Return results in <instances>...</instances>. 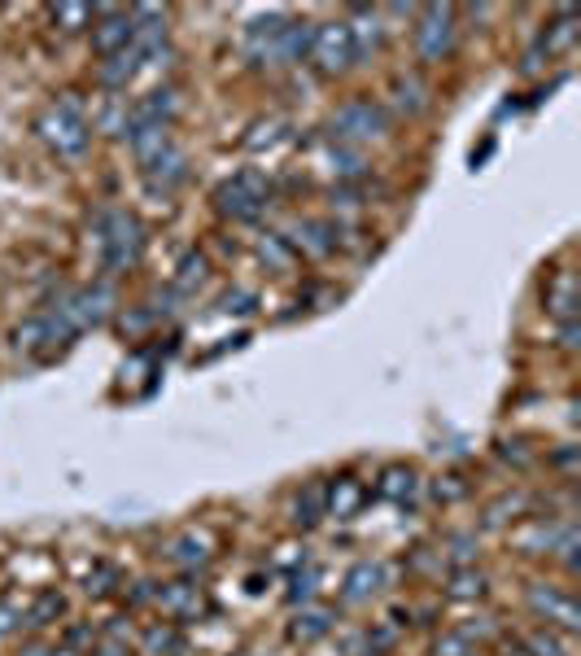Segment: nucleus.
<instances>
[{
    "instance_id": "f257e3e1",
    "label": "nucleus",
    "mask_w": 581,
    "mask_h": 656,
    "mask_svg": "<svg viewBox=\"0 0 581 656\" xmlns=\"http://www.w3.org/2000/svg\"><path fill=\"white\" fill-rule=\"evenodd\" d=\"M35 131H39V140H44V144H48L57 157H79V153L87 149V140H92V127H87L83 101H79L74 92L57 96V101H52V105L39 114Z\"/></svg>"
},
{
    "instance_id": "f03ea898",
    "label": "nucleus",
    "mask_w": 581,
    "mask_h": 656,
    "mask_svg": "<svg viewBox=\"0 0 581 656\" xmlns=\"http://www.w3.org/2000/svg\"><path fill=\"white\" fill-rule=\"evenodd\" d=\"M96 241H100V267L109 276L135 267L144 254V227L131 210H100L96 214Z\"/></svg>"
},
{
    "instance_id": "7ed1b4c3",
    "label": "nucleus",
    "mask_w": 581,
    "mask_h": 656,
    "mask_svg": "<svg viewBox=\"0 0 581 656\" xmlns=\"http://www.w3.org/2000/svg\"><path fill=\"white\" fill-rule=\"evenodd\" d=\"M266 201H271V184H266V175H258V171H236L232 179H223V184L214 188L218 214H227V219H236V223H258V219L266 214Z\"/></svg>"
},
{
    "instance_id": "20e7f679",
    "label": "nucleus",
    "mask_w": 581,
    "mask_h": 656,
    "mask_svg": "<svg viewBox=\"0 0 581 656\" xmlns=\"http://www.w3.org/2000/svg\"><path fill=\"white\" fill-rule=\"evenodd\" d=\"M389 109L371 96H354L332 114V140L336 144H363V140H380L389 131Z\"/></svg>"
},
{
    "instance_id": "39448f33",
    "label": "nucleus",
    "mask_w": 581,
    "mask_h": 656,
    "mask_svg": "<svg viewBox=\"0 0 581 656\" xmlns=\"http://www.w3.org/2000/svg\"><path fill=\"white\" fill-rule=\"evenodd\" d=\"M454 35H459V22H454V9L450 4H428L419 9L415 17V52L424 66H437L454 52Z\"/></svg>"
},
{
    "instance_id": "423d86ee",
    "label": "nucleus",
    "mask_w": 581,
    "mask_h": 656,
    "mask_svg": "<svg viewBox=\"0 0 581 656\" xmlns=\"http://www.w3.org/2000/svg\"><path fill=\"white\" fill-rule=\"evenodd\" d=\"M310 61L319 66V74H345L358 52H354V35H349V22H319L310 31Z\"/></svg>"
},
{
    "instance_id": "0eeeda50",
    "label": "nucleus",
    "mask_w": 581,
    "mask_h": 656,
    "mask_svg": "<svg viewBox=\"0 0 581 656\" xmlns=\"http://www.w3.org/2000/svg\"><path fill=\"white\" fill-rule=\"evenodd\" d=\"M135 35V22H131V9H109V4H96V17H92V48L100 57H114L131 44Z\"/></svg>"
},
{
    "instance_id": "6e6552de",
    "label": "nucleus",
    "mask_w": 581,
    "mask_h": 656,
    "mask_svg": "<svg viewBox=\"0 0 581 656\" xmlns=\"http://www.w3.org/2000/svg\"><path fill=\"white\" fill-rule=\"evenodd\" d=\"M529 604H533L537 617H546L550 630H581V612H577L568 590H559V586H529Z\"/></svg>"
},
{
    "instance_id": "1a4fd4ad",
    "label": "nucleus",
    "mask_w": 581,
    "mask_h": 656,
    "mask_svg": "<svg viewBox=\"0 0 581 656\" xmlns=\"http://www.w3.org/2000/svg\"><path fill=\"white\" fill-rule=\"evenodd\" d=\"M284 26H288L284 13H266V17H253V22L245 26V57H249V66H271Z\"/></svg>"
},
{
    "instance_id": "9d476101",
    "label": "nucleus",
    "mask_w": 581,
    "mask_h": 656,
    "mask_svg": "<svg viewBox=\"0 0 581 656\" xmlns=\"http://www.w3.org/2000/svg\"><path fill=\"white\" fill-rule=\"evenodd\" d=\"M153 599L162 604V612L170 617V621H192V617H201L205 612V590L197 586V582H166V586H157L153 590Z\"/></svg>"
},
{
    "instance_id": "9b49d317",
    "label": "nucleus",
    "mask_w": 581,
    "mask_h": 656,
    "mask_svg": "<svg viewBox=\"0 0 581 656\" xmlns=\"http://www.w3.org/2000/svg\"><path fill=\"white\" fill-rule=\"evenodd\" d=\"M144 179H149V188L153 192H162V197H170L183 179H188V157H183V149L179 144H166L149 166H144Z\"/></svg>"
},
{
    "instance_id": "f8f14e48",
    "label": "nucleus",
    "mask_w": 581,
    "mask_h": 656,
    "mask_svg": "<svg viewBox=\"0 0 581 656\" xmlns=\"http://www.w3.org/2000/svg\"><path fill=\"white\" fill-rule=\"evenodd\" d=\"M288 245H293V249H306L310 258H328V254L341 245V227L328 223V219H301L297 232L288 236Z\"/></svg>"
},
{
    "instance_id": "ddd939ff",
    "label": "nucleus",
    "mask_w": 581,
    "mask_h": 656,
    "mask_svg": "<svg viewBox=\"0 0 581 656\" xmlns=\"http://www.w3.org/2000/svg\"><path fill=\"white\" fill-rule=\"evenodd\" d=\"M149 57L135 48V44H127L122 52H114V57H105L100 66H96V79H100V87H109V92H122L131 79H135V70L144 66Z\"/></svg>"
},
{
    "instance_id": "4468645a",
    "label": "nucleus",
    "mask_w": 581,
    "mask_h": 656,
    "mask_svg": "<svg viewBox=\"0 0 581 656\" xmlns=\"http://www.w3.org/2000/svg\"><path fill=\"white\" fill-rule=\"evenodd\" d=\"M310 31H315V22L288 17V26H284V35H280V44H275L271 66H301V57H310Z\"/></svg>"
},
{
    "instance_id": "2eb2a0df",
    "label": "nucleus",
    "mask_w": 581,
    "mask_h": 656,
    "mask_svg": "<svg viewBox=\"0 0 581 656\" xmlns=\"http://www.w3.org/2000/svg\"><path fill=\"white\" fill-rule=\"evenodd\" d=\"M363 499H367V485L358 481V477H336L332 485H323V507H328V516H354L358 507H363Z\"/></svg>"
},
{
    "instance_id": "dca6fc26",
    "label": "nucleus",
    "mask_w": 581,
    "mask_h": 656,
    "mask_svg": "<svg viewBox=\"0 0 581 656\" xmlns=\"http://www.w3.org/2000/svg\"><path fill=\"white\" fill-rule=\"evenodd\" d=\"M166 555H170L179 569H205V564L214 560V542H210L205 534L188 529V534H179V538L166 547Z\"/></svg>"
},
{
    "instance_id": "f3484780",
    "label": "nucleus",
    "mask_w": 581,
    "mask_h": 656,
    "mask_svg": "<svg viewBox=\"0 0 581 656\" xmlns=\"http://www.w3.org/2000/svg\"><path fill=\"white\" fill-rule=\"evenodd\" d=\"M384 586V564H376V560H358L349 573H345V599L349 604H363V599H371L376 590Z\"/></svg>"
},
{
    "instance_id": "a211bd4d",
    "label": "nucleus",
    "mask_w": 581,
    "mask_h": 656,
    "mask_svg": "<svg viewBox=\"0 0 581 656\" xmlns=\"http://www.w3.org/2000/svg\"><path fill=\"white\" fill-rule=\"evenodd\" d=\"M428 96H432V92H428V83H424L415 70L393 79V105H398L402 114H419V109H428Z\"/></svg>"
},
{
    "instance_id": "6ab92c4d",
    "label": "nucleus",
    "mask_w": 581,
    "mask_h": 656,
    "mask_svg": "<svg viewBox=\"0 0 581 656\" xmlns=\"http://www.w3.org/2000/svg\"><path fill=\"white\" fill-rule=\"evenodd\" d=\"M354 13H358V22H349L354 52H358V57H367V52H376V48H380L384 26H380V13H376V9H354Z\"/></svg>"
},
{
    "instance_id": "aec40b11",
    "label": "nucleus",
    "mask_w": 581,
    "mask_h": 656,
    "mask_svg": "<svg viewBox=\"0 0 581 656\" xmlns=\"http://www.w3.org/2000/svg\"><path fill=\"white\" fill-rule=\"evenodd\" d=\"M380 499H389V503H406L411 494H415V468H406V464H389L384 472H380Z\"/></svg>"
},
{
    "instance_id": "412c9836",
    "label": "nucleus",
    "mask_w": 581,
    "mask_h": 656,
    "mask_svg": "<svg viewBox=\"0 0 581 656\" xmlns=\"http://www.w3.org/2000/svg\"><path fill=\"white\" fill-rule=\"evenodd\" d=\"M332 630V612L328 608H306V612H297V621L288 625V639L293 643H315V639H323Z\"/></svg>"
},
{
    "instance_id": "4be33fe9",
    "label": "nucleus",
    "mask_w": 581,
    "mask_h": 656,
    "mask_svg": "<svg viewBox=\"0 0 581 656\" xmlns=\"http://www.w3.org/2000/svg\"><path fill=\"white\" fill-rule=\"evenodd\" d=\"M546 311L564 324V319H577V280L564 271L555 284H550V293H546Z\"/></svg>"
},
{
    "instance_id": "5701e85b",
    "label": "nucleus",
    "mask_w": 581,
    "mask_h": 656,
    "mask_svg": "<svg viewBox=\"0 0 581 656\" xmlns=\"http://www.w3.org/2000/svg\"><path fill=\"white\" fill-rule=\"evenodd\" d=\"M323 516H328V507H323V485H306V490L297 494V503H293V525L315 529Z\"/></svg>"
},
{
    "instance_id": "b1692460",
    "label": "nucleus",
    "mask_w": 581,
    "mask_h": 656,
    "mask_svg": "<svg viewBox=\"0 0 581 656\" xmlns=\"http://www.w3.org/2000/svg\"><path fill=\"white\" fill-rule=\"evenodd\" d=\"M520 647H524V656H572V652H568V643H564V639L550 630V625H537V630H529Z\"/></svg>"
},
{
    "instance_id": "393cba45",
    "label": "nucleus",
    "mask_w": 581,
    "mask_h": 656,
    "mask_svg": "<svg viewBox=\"0 0 581 656\" xmlns=\"http://www.w3.org/2000/svg\"><path fill=\"white\" fill-rule=\"evenodd\" d=\"M205 276H210V258H205V254H183V258H179L175 289H179V293H192L197 284H205Z\"/></svg>"
},
{
    "instance_id": "a878e982",
    "label": "nucleus",
    "mask_w": 581,
    "mask_h": 656,
    "mask_svg": "<svg viewBox=\"0 0 581 656\" xmlns=\"http://www.w3.org/2000/svg\"><path fill=\"white\" fill-rule=\"evenodd\" d=\"M48 17H52L61 31H83V26H92L96 4H52V9H48Z\"/></svg>"
},
{
    "instance_id": "bb28decb",
    "label": "nucleus",
    "mask_w": 581,
    "mask_h": 656,
    "mask_svg": "<svg viewBox=\"0 0 581 656\" xmlns=\"http://www.w3.org/2000/svg\"><path fill=\"white\" fill-rule=\"evenodd\" d=\"M446 590H450L454 599H481V595H485V573H476V569H454L450 582H446Z\"/></svg>"
},
{
    "instance_id": "cd10ccee",
    "label": "nucleus",
    "mask_w": 581,
    "mask_h": 656,
    "mask_svg": "<svg viewBox=\"0 0 581 656\" xmlns=\"http://www.w3.org/2000/svg\"><path fill=\"white\" fill-rule=\"evenodd\" d=\"M127 114H131L127 96H114V101L100 109V131H105V136H127Z\"/></svg>"
},
{
    "instance_id": "c85d7f7f",
    "label": "nucleus",
    "mask_w": 581,
    "mask_h": 656,
    "mask_svg": "<svg viewBox=\"0 0 581 656\" xmlns=\"http://www.w3.org/2000/svg\"><path fill=\"white\" fill-rule=\"evenodd\" d=\"M144 647H149L153 656H166V652L179 647V630H175V625H153V630H144Z\"/></svg>"
},
{
    "instance_id": "c756f323",
    "label": "nucleus",
    "mask_w": 581,
    "mask_h": 656,
    "mask_svg": "<svg viewBox=\"0 0 581 656\" xmlns=\"http://www.w3.org/2000/svg\"><path fill=\"white\" fill-rule=\"evenodd\" d=\"M315 582H319V573L306 564V569H297L293 573V586H288V604H306L310 595H315Z\"/></svg>"
},
{
    "instance_id": "7c9ffc66",
    "label": "nucleus",
    "mask_w": 581,
    "mask_h": 656,
    "mask_svg": "<svg viewBox=\"0 0 581 656\" xmlns=\"http://www.w3.org/2000/svg\"><path fill=\"white\" fill-rule=\"evenodd\" d=\"M61 608H66V599H61L57 590H48V595H39V604L31 608V625H48L52 617H61Z\"/></svg>"
},
{
    "instance_id": "2f4dec72",
    "label": "nucleus",
    "mask_w": 581,
    "mask_h": 656,
    "mask_svg": "<svg viewBox=\"0 0 581 656\" xmlns=\"http://www.w3.org/2000/svg\"><path fill=\"white\" fill-rule=\"evenodd\" d=\"M262 254H271V262H275V267H288L297 249L288 245V236H262Z\"/></svg>"
},
{
    "instance_id": "473e14b6",
    "label": "nucleus",
    "mask_w": 581,
    "mask_h": 656,
    "mask_svg": "<svg viewBox=\"0 0 581 656\" xmlns=\"http://www.w3.org/2000/svg\"><path fill=\"white\" fill-rule=\"evenodd\" d=\"M118 582V573L109 564H96V573H87V595H109Z\"/></svg>"
},
{
    "instance_id": "72a5a7b5",
    "label": "nucleus",
    "mask_w": 581,
    "mask_h": 656,
    "mask_svg": "<svg viewBox=\"0 0 581 656\" xmlns=\"http://www.w3.org/2000/svg\"><path fill=\"white\" fill-rule=\"evenodd\" d=\"M218 311H236V315H245V311H253V293H245V289H236V293H223V302H218Z\"/></svg>"
},
{
    "instance_id": "f704fd0d",
    "label": "nucleus",
    "mask_w": 581,
    "mask_h": 656,
    "mask_svg": "<svg viewBox=\"0 0 581 656\" xmlns=\"http://www.w3.org/2000/svg\"><path fill=\"white\" fill-rule=\"evenodd\" d=\"M437 656H472L467 634H446V639H437Z\"/></svg>"
},
{
    "instance_id": "c9c22d12",
    "label": "nucleus",
    "mask_w": 581,
    "mask_h": 656,
    "mask_svg": "<svg viewBox=\"0 0 581 656\" xmlns=\"http://www.w3.org/2000/svg\"><path fill=\"white\" fill-rule=\"evenodd\" d=\"M577 341H581V324H577V319H564V324H559V345H564V350H577Z\"/></svg>"
},
{
    "instance_id": "e433bc0d",
    "label": "nucleus",
    "mask_w": 581,
    "mask_h": 656,
    "mask_svg": "<svg viewBox=\"0 0 581 656\" xmlns=\"http://www.w3.org/2000/svg\"><path fill=\"white\" fill-rule=\"evenodd\" d=\"M100 656H131V647H127V643L118 639V630H114V639H109V643L100 647Z\"/></svg>"
},
{
    "instance_id": "4c0bfd02",
    "label": "nucleus",
    "mask_w": 581,
    "mask_h": 656,
    "mask_svg": "<svg viewBox=\"0 0 581 656\" xmlns=\"http://www.w3.org/2000/svg\"><path fill=\"white\" fill-rule=\"evenodd\" d=\"M13 625H17V612H13V608H4V604H0V634H9V630H13Z\"/></svg>"
},
{
    "instance_id": "58836bf2",
    "label": "nucleus",
    "mask_w": 581,
    "mask_h": 656,
    "mask_svg": "<svg viewBox=\"0 0 581 656\" xmlns=\"http://www.w3.org/2000/svg\"><path fill=\"white\" fill-rule=\"evenodd\" d=\"M555 464H559V468H572V464H577V450H572V446H568V450H559V455H555Z\"/></svg>"
},
{
    "instance_id": "ea45409f",
    "label": "nucleus",
    "mask_w": 581,
    "mask_h": 656,
    "mask_svg": "<svg viewBox=\"0 0 581 656\" xmlns=\"http://www.w3.org/2000/svg\"><path fill=\"white\" fill-rule=\"evenodd\" d=\"M258 140H262V136H253V140H245V144H249V149H253V144H258ZM271 140H275V122H266V144H271Z\"/></svg>"
},
{
    "instance_id": "a19ab883",
    "label": "nucleus",
    "mask_w": 581,
    "mask_h": 656,
    "mask_svg": "<svg viewBox=\"0 0 581 656\" xmlns=\"http://www.w3.org/2000/svg\"><path fill=\"white\" fill-rule=\"evenodd\" d=\"M48 656H74V652H48Z\"/></svg>"
}]
</instances>
